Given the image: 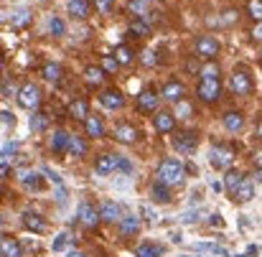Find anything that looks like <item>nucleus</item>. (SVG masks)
Returning <instances> with one entry per match:
<instances>
[{
	"label": "nucleus",
	"instance_id": "49",
	"mask_svg": "<svg viewBox=\"0 0 262 257\" xmlns=\"http://www.w3.org/2000/svg\"><path fill=\"white\" fill-rule=\"evenodd\" d=\"M10 94H15V87L10 84V82H5L3 84V97H10Z\"/></svg>",
	"mask_w": 262,
	"mask_h": 257
},
{
	"label": "nucleus",
	"instance_id": "47",
	"mask_svg": "<svg viewBox=\"0 0 262 257\" xmlns=\"http://www.w3.org/2000/svg\"><path fill=\"white\" fill-rule=\"evenodd\" d=\"M3 125H5V127L15 125V115H13L10 110H3Z\"/></svg>",
	"mask_w": 262,
	"mask_h": 257
},
{
	"label": "nucleus",
	"instance_id": "23",
	"mask_svg": "<svg viewBox=\"0 0 262 257\" xmlns=\"http://www.w3.org/2000/svg\"><path fill=\"white\" fill-rule=\"evenodd\" d=\"M242 181H245V176H242L239 171H232V168H229L227 176H224V186H227V191H229L232 196L237 194V188L242 186Z\"/></svg>",
	"mask_w": 262,
	"mask_h": 257
},
{
	"label": "nucleus",
	"instance_id": "15",
	"mask_svg": "<svg viewBox=\"0 0 262 257\" xmlns=\"http://www.w3.org/2000/svg\"><path fill=\"white\" fill-rule=\"evenodd\" d=\"M23 227H26L28 232H36V234L46 232V222H43L38 214H33V211H26V214H23Z\"/></svg>",
	"mask_w": 262,
	"mask_h": 257
},
{
	"label": "nucleus",
	"instance_id": "60",
	"mask_svg": "<svg viewBox=\"0 0 262 257\" xmlns=\"http://www.w3.org/2000/svg\"><path fill=\"white\" fill-rule=\"evenodd\" d=\"M257 135H260V138H262V122H260V125H257Z\"/></svg>",
	"mask_w": 262,
	"mask_h": 257
},
{
	"label": "nucleus",
	"instance_id": "21",
	"mask_svg": "<svg viewBox=\"0 0 262 257\" xmlns=\"http://www.w3.org/2000/svg\"><path fill=\"white\" fill-rule=\"evenodd\" d=\"M120 229H122V234H138V229H140V219L135 217V214H125L122 219H120Z\"/></svg>",
	"mask_w": 262,
	"mask_h": 257
},
{
	"label": "nucleus",
	"instance_id": "2",
	"mask_svg": "<svg viewBox=\"0 0 262 257\" xmlns=\"http://www.w3.org/2000/svg\"><path fill=\"white\" fill-rule=\"evenodd\" d=\"M209 163H211V168H216V171H229L232 163H234L232 148H227V145L211 148V151H209Z\"/></svg>",
	"mask_w": 262,
	"mask_h": 257
},
{
	"label": "nucleus",
	"instance_id": "3",
	"mask_svg": "<svg viewBox=\"0 0 262 257\" xmlns=\"http://www.w3.org/2000/svg\"><path fill=\"white\" fill-rule=\"evenodd\" d=\"M18 102H20V107L23 110H38V104H41V89L36 84H23L20 89H18Z\"/></svg>",
	"mask_w": 262,
	"mask_h": 257
},
{
	"label": "nucleus",
	"instance_id": "6",
	"mask_svg": "<svg viewBox=\"0 0 262 257\" xmlns=\"http://www.w3.org/2000/svg\"><path fill=\"white\" fill-rule=\"evenodd\" d=\"M196 51H199V56H204V59H214L216 54H219V41L214 38V36H201L199 41H196Z\"/></svg>",
	"mask_w": 262,
	"mask_h": 257
},
{
	"label": "nucleus",
	"instance_id": "5",
	"mask_svg": "<svg viewBox=\"0 0 262 257\" xmlns=\"http://www.w3.org/2000/svg\"><path fill=\"white\" fill-rule=\"evenodd\" d=\"M196 92L204 102H216L219 94H222V84H219V79H201Z\"/></svg>",
	"mask_w": 262,
	"mask_h": 257
},
{
	"label": "nucleus",
	"instance_id": "9",
	"mask_svg": "<svg viewBox=\"0 0 262 257\" xmlns=\"http://www.w3.org/2000/svg\"><path fill=\"white\" fill-rule=\"evenodd\" d=\"M99 219H102V211H97L89 201H84V204L79 206V222H82L84 227H97Z\"/></svg>",
	"mask_w": 262,
	"mask_h": 257
},
{
	"label": "nucleus",
	"instance_id": "34",
	"mask_svg": "<svg viewBox=\"0 0 262 257\" xmlns=\"http://www.w3.org/2000/svg\"><path fill=\"white\" fill-rule=\"evenodd\" d=\"M69 153H72L74 158H79V156H84V153H87V143H84L82 138H77V135H72V140H69Z\"/></svg>",
	"mask_w": 262,
	"mask_h": 257
},
{
	"label": "nucleus",
	"instance_id": "1",
	"mask_svg": "<svg viewBox=\"0 0 262 257\" xmlns=\"http://www.w3.org/2000/svg\"><path fill=\"white\" fill-rule=\"evenodd\" d=\"M183 173L186 168L178 158H166L158 168V181H163L168 186H183Z\"/></svg>",
	"mask_w": 262,
	"mask_h": 257
},
{
	"label": "nucleus",
	"instance_id": "53",
	"mask_svg": "<svg viewBox=\"0 0 262 257\" xmlns=\"http://www.w3.org/2000/svg\"><path fill=\"white\" fill-rule=\"evenodd\" d=\"M222 188H227V186H224V181H219V178H216V181H211V191H216V194H219Z\"/></svg>",
	"mask_w": 262,
	"mask_h": 257
},
{
	"label": "nucleus",
	"instance_id": "52",
	"mask_svg": "<svg viewBox=\"0 0 262 257\" xmlns=\"http://www.w3.org/2000/svg\"><path fill=\"white\" fill-rule=\"evenodd\" d=\"M234 18H237V13H234V10H229V13H224V18H222V23L227 26V23H232Z\"/></svg>",
	"mask_w": 262,
	"mask_h": 257
},
{
	"label": "nucleus",
	"instance_id": "62",
	"mask_svg": "<svg viewBox=\"0 0 262 257\" xmlns=\"http://www.w3.org/2000/svg\"><path fill=\"white\" fill-rule=\"evenodd\" d=\"M239 257H245V255H239Z\"/></svg>",
	"mask_w": 262,
	"mask_h": 257
},
{
	"label": "nucleus",
	"instance_id": "22",
	"mask_svg": "<svg viewBox=\"0 0 262 257\" xmlns=\"http://www.w3.org/2000/svg\"><path fill=\"white\" fill-rule=\"evenodd\" d=\"M224 127H227L229 133H239V130L245 127V117H242L239 112H227V115H224Z\"/></svg>",
	"mask_w": 262,
	"mask_h": 257
},
{
	"label": "nucleus",
	"instance_id": "38",
	"mask_svg": "<svg viewBox=\"0 0 262 257\" xmlns=\"http://www.w3.org/2000/svg\"><path fill=\"white\" fill-rule=\"evenodd\" d=\"M69 242H72V240H69V232H61V234H56V240L51 242V250H54V252H64V250L69 247Z\"/></svg>",
	"mask_w": 262,
	"mask_h": 257
},
{
	"label": "nucleus",
	"instance_id": "45",
	"mask_svg": "<svg viewBox=\"0 0 262 257\" xmlns=\"http://www.w3.org/2000/svg\"><path fill=\"white\" fill-rule=\"evenodd\" d=\"M140 217H143L145 222H156V219H158V217H156V211H153L150 206H143V209H140Z\"/></svg>",
	"mask_w": 262,
	"mask_h": 257
},
{
	"label": "nucleus",
	"instance_id": "11",
	"mask_svg": "<svg viewBox=\"0 0 262 257\" xmlns=\"http://www.w3.org/2000/svg\"><path fill=\"white\" fill-rule=\"evenodd\" d=\"M115 140H120V143H135L138 140V130L133 127V125H127V122H120V125H115Z\"/></svg>",
	"mask_w": 262,
	"mask_h": 257
},
{
	"label": "nucleus",
	"instance_id": "14",
	"mask_svg": "<svg viewBox=\"0 0 262 257\" xmlns=\"http://www.w3.org/2000/svg\"><path fill=\"white\" fill-rule=\"evenodd\" d=\"M150 196H153L156 204H168L171 201V186L163 183V181H156L153 188H150Z\"/></svg>",
	"mask_w": 262,
	"mask_h": 257
},
{
	"label": "nucleus",
	"instance_id": "39",
	"mask_svg": "<svg viewBox=\"0 0 262 257\" xmlns=\"http://www.w3.org/2000/svg\"><path fill=\"white\" fill-rule=\"evenodd\" d=\"M102 69L107 72V74H115L117 69H120V61H117V56L112 54V56H102Z\"/></svg>",
	"mask_w": 262,
	"mask_h": 257
},
{
	"label": "nucleus",
	"instance_id": "42",
	"mask_svg": "<svg viewBox=\"0 0 262 257\" xmlns=\"http://www.w3.org/2000/svg\"><path fill=\"white\" fill-rule=\"evenodd\" d=\"M201 79H219V67L214 61H209L204 69H201Z\"/></svg>",
	"mask_w": 262,
	"mask_h": 257
},
{
	"label": "nucleus",
	"instance_id": "18",
	"mask_svg": "<svg viewBox=\"0 0 262 257\" xmlns=\"http://www.w3.org/2000/svg\"><path fill=\"white\" fill-rule=\"evenodd\" d=\"M0 252H3V257H23V247H20L18 240L3 237V242H0Z\"/></svg>",
	"mask_w": 262,
	"mask_h": 257
},
{
	"label": "nucleus",
	"instance_id": "24",
	"mask_svg": "<svg viewBox=\"0 0 262 257\" xmlns=\"http://www.w3.org/2000/svg\"><path fill=\"white\" fill-rule=\"evenodd\" d=\"M67 10H69V15H74V18H87L89 3L87 0H69V3H67Z\"/></svg>",
	"mask_w": 262,
	"mask_h": 257
},
{
	"label": "nucleus",
	"instance_id": "35",
	"mask_svg": "<svg viewBox=\"0 0 262 257\" xmlns=\"http://www.w3.org/2000/svg\"><path fill=\"white\" fill-rule=\"evenodd\" d=\"M43 79L56 84V82L61 79V67H59V64H46V67H43Z\"/></svg>",
	"mask_w": 262,
	"mask_h": 257
},
{
	"label": "nucleus",
	"instance_id": "61",
	"mask_svg": "<svg viewBox=\"0 0 262 257\" xmlns=\"http://www.w3.org/2000/svg\"><path fill=\"white\" fill-rule=\"evenodd\" d=\"M178 257H191V255H178Z\"/></svg>",
	"mask_w": 262,
	"mask_h": 257
},
{
	"label": "nucleus",
	"instance_id": "19",
	"mask_svg": "<svg viewBox=\"0 0 262 257\" xmlns=\"http://www.w3.org/2000/svg\"><path fill=\"white\" fill-rule=\"evenodd\" d=\"M69 140H72V135H67L64 130H56L54 138H51V151L54 153H69Z\"/></svg>",
	"mask_w": 262,
	"mask_h": 257
},
{
	"label": "nucleus",
	"instance_id": "36",
	"mask_svg": "<svg viewBox=\"0 0 262 257\" xmlns=\"http://www.w3.org/2000/svg\"><path fill=\"white\" fill-rule=\"evenodd\" d=\"M148 10H150L148 0H130V13H135L138 18H148Z\"/></svg>",
	"mask_w": 262,
	"mask_h": 257
},
{
	"label": "nucleus",
	"instance_id": "29",
	"mask_svg": "<svg viewBox=\"0 0 262 257\" xmlns=\"http://www.w3.org/2000/svg\"><path fill=\"white\" fill-rule=\"evenodd\" d=\"M104 69L102 67H89L87 72H84V79H87V84H92V87H99L102 82H104Z\"/></svg>",
	"mask_w": 262,
	"mask_h": 257
},
{
	"label": "nucleus",
	"instance_id": "40",
	"mask_svg": "<svg viewBox=\"0 0 262 257\" xmlns=\"http://www.w3.org/2000/svg\"><path fill=\"white\" fill-rule=\"evenodd\" d=\"M247 10H250V15H252L257 23H262V0H250V3H247Z\"/></svg>",
	"mask_w": 262,
	"mask_h": 257
},
{
	"label": "nucleus",
	"instance_id": "12",
	"mask_svg": "<svg viewBox=\"0 0 262 257\" xmlns=\"http://www.w3.org/2000/svg\"><path fill=\"white\" fill-rule=\"evenodd\" d=\"M153 125H156L158 133H171V130L176 127V115L163 110V112H158V115L153 117Z\"/></svg>",
	"mask_w": 262,
	"mask_h": 257
},
{
	"label": "nucleus",
	"instance_id": "4",
	"mask_svg": "<svg viewBox=\"0 0 262 257\" xmlns=\"http://www.w3.org/2000/svg\"><path fill=\"white\" fill-rule=\"evenodd\" d=\"M173 145H176V151H178V153H193V151H196V145H199V138H196V133L183 130V133H176Z\"/></svg>",
	"mask_w": 262,
	"mask_h": 257
},
{
	"label": "nucleus",
	"instance_id": "27",
	"mask_svg": "<svg viewBox=\"0 0 262 257\" xmlns=\"http://www.w3.org/2000/svg\"><path fill=\"white\" fill-rule=\"evenodd\" d=\"M163 97L166 99H171V102H181L183 99V84L181 82H168V84L163 87Z\"/></svg>",
	"mask_w": 262,
	"mask_h": 257
},
{
	"label": "nucleus",
	"instance_id": "7",
	"mask_svg": "<svg viewBox=\"0 0 262 257\" xmlns=\"http://www.w3.org/2000/svg\"><path fill=\"white\" fill-rule=\"evenodd\" d=\"M229 89L234 94H250L252 92V82H250V77L245 72H234L232 79H229Z\"/></svg>",
	"mask_w": 262,
	"mask_h": 257
},
{
	"label": "nucleus",
	"instance_id": "44",
	"mask_svg": "<svg viewBox=\"0 0 262 257\" xmlns=\"http://www.w3.org/2000/svg\"><path fill=\"white\" fill-rule=\"evenodd\" d=\"M199 217H201L199 211H186V214H181V222L183 224H193V222H199Z\"/></svg>",
	"mask_w": 262,
	"mask_h": 257
},
{
	"label": "nucleus",
	"instance_id": "50",
	"mask_svg": "<svg viewBox=\"0 0 262 257\" xmlns=\"http://www.w3.org/2000/svg\"><path fill=\"white\" fill-rule=\"evenodd\" d=\"M10 151H15V143H8V140H5V145H3V158H8Z\"/></svg>",
	"mask_w": 262,
	"mask_h": 257
},
{
	"label": "nucleus",
	"instance_id": "56",
	"mask_svg": "<svg viewBox=\"0 0 262 257\" xmlns=\"http://www.w3.org/2000/svg\"><path fill=\"white\" fill-rule=\"evenodd\" d=\"M257 252H260V250H257V245H250V247H247V255H257Z\"/></svg>",
	"mask_w": 262,
	"mask_h": 257
},
{
	"label": "nucleus",
	"instance_id": "32",
	"mask_svg": "<svg viewBox=\"0 0 262 257\" xmlns=\"http://www.w3.org/2000/svg\"><path fill=\"white\" fill-rule=\"evenodd\" d=\"M130 33H135V36H148L150 33V26H148V20L145 18H135V20H130Z\"/></svg>",
	"mask_w": 262,
	"mask_h": 257
},
{
	"label": "nucleus",
	"instance_id": "31",
	"mask_svg": "<svg viewBox=\"0 0 262 257\" xmlns=\"http://www.w3.org/2000/svg\"><path fill=\"white\" fill-rule=\"evenodd\" d=\"M49 33L56 36V38L64 36V33H67V23H64L59 15H51V18H49Z\"/></svg>",
	"mask_w": 262,
	"mask_h": 257
},
{
	"label": "nucleus",
	"instance_id": "25",
	"mask_svg": "<svg viewBox=\"0 0 262 257\" xmlns=\"http://www.w3.org/2000/svg\"><path fill=\"white\" fill-rule=\"evenodd\" d=\"M28 20H31V10H28V8H15V10L10 13L13 28H23V26H28Z\"/></svg>",
	"mask_w": 262,
	"mask_h": 257
},
{
	"label": "nucleus",
	"instance_id": "57",
	"mask_svg": "<svg viewBox=\"0 0 262 257\" xmlns=\"http://www.w3.org/2000/svg\"><path fill=\"white\" fill-rule=\"evenodd\" d=\"M255 38H257V41H262V23L255 28Z\"/></svg>",
	"mask_w": 262,
	"mask_h": 257
},
{
	"label": "nucleus",
	"instance_id": "59",
	"mask_svg": "<svg viewBox=\"0 0 262 257\" xmlns=\"http://www.w3.org/2000/svg\"><path fill=\"white\" fill-rule=\"evenodd\" d=\"M255 178H257V181L262 183V168H257V173H255Z\"/></svg>",
	"mask_w": 262,
	"mask_h": 257
},
{
	"label": "nucleus",
	"instance_id": "33",
	"mask_svg": "<svg viewBox=\"0 0 262 257\" xmlns=\"http://www.w3.org/2000/svg\"><path fill=\"white\" fill-rule=\"evenodd\" d=\"M69 115L74 117V120H87V102L84 99H77V102H72V107H69Z\"/></svg>",
	"mask_w": 262,
	"mask_h": 257
},
{
	"label": "nucleus",
	"instance_id": "30",
	"mask_svg": "<svg viewBox=\"0 0 262 257\" xmlns=\"http://www.w3.org/2000/svg\"><path fill=\"white\" fill-rule=\"evenodd\" d=\"M196 252H206V255H227V250L222 247V245H216V242H199L196 247H193Z\"/></svg>",
	"mask_w": 262,
	"mask_h": 257
},
{
	"label": "nucleus",
	"instance_id": "20",
	"mask_svg": "<svg viewBox=\"0 0 262 257\" xmlns=\"http://www.w3.org/2000/svg\"><path fill=\"white\" fill-rule=\"evenodd\" d=\"M102 219H104V222H120V219H122L120 204H117V201H104V206H102Z\"/></svg>",
	"mask_w": 262,
	"mask_h": 257
},
{
	"label": "nucleus",
	"instance_id": "43",
	"mask_svg": "<svg viewBox=\"0 0 262 257\" xmlns=\"http://www.w3.org/2000/svg\"><path fill=\"white\" fill-rule=\"evenodd\" d=\"M143 64H145V67H156V64H158V54L150 51V49L143 51Z\"/></svg>",
	"mask_w": 262,
	"mask_h": 257
},
{
	"label": "nucleus",
	"instance_id": "16",
	"mask_svg": "<svg viewBox=\"0 0 262 257\" xmlns=\"http://www.w3.org/2000/svg\"><path fill=\"white\" fill-rule=\"evenodd\" d=\"M166 252L163 245H156V242H143L135 247V257H161Z\"/></svg>",
	"mask_w": 262,
	"mask_h": 257
},
{
	"label": "nucleus",
	"instance_id": "55",
	"mask_svg": "<svg viewBox=\"0 0 262 257\" xmlns=\"http://www.w3.org/2000/svg\"><path fill=\"white\" fill-rule=\"evenodd\" d=\"M255 163L262 168V148H260V151H255Z\"/></svg>",
	"mask_w": 262,
	"mask_h": 257
},
{
	"label": "nucleus",
	"instance_id": "8",
	"mask_svg": "<svg viewBox=\"0 0 262 257\" xmlns=\"http://www.w3.org/2000/svg\"><path fill=\"white\" fill-rule=\"evenodd\" d=\"M120 158L122 156H99L97 163H94V168H97V173H102V176L115 173V171H120Z\"/></svg>",
	"mask_w": 262,
	"mask_h": 257
},
{
	"label": "nucleus",
	"instance_id": "58",
	"mask_svg": "<svg viewBox=\"0 0 262 257\" xmlns=\"http://www.w3.org/2000/svg\"><path fill=\"white\" fill-rule=\"evenodd\" d=\"M69 257H87V255H84V252H79V250H72V252H69Z\"/></svg>",
	"mask_w": 262,
	"mask_h": 257
},
{
	"label": "nucleus",
	"instance_id": "51",
	"mask_svg": "<svg viewBox=\"0 0 262 257\" xmlns=\"http://www.w3.org/2000/svg\"><path fill=\"white\" fill-rule=\"evenodd\" d=\"M209 224H211V227H222L224 222H222V217H219V214H211V217H209Z\"/></svg>",
	"mask_w": 262,
	"mask_h": 257
},
{
	"label": "nucleus",
	"instance_id": "37",
	"mask_svg": "<svg viewBox=\"0 0 262 257\" xmlns=\"http://www.w3.org/2000/svg\"><path fill=\"white\" fill-rule=\"evenodd\" d=\"M46 127H49V117L41 115V112H36V115L31 117V130H33V133H41V130H46Z\"/></svg>",
	"mask_w": 262,
	"mask_h": 257
},
{
	"label": "nucleus",
	"instance_id": "54",
	"mask_svg": "<svg viewBox=\"0 0 262 257\" xmlns=\"http://www.w3.org/2000/svg\"><path fill=\"white\" fill-rule=\"evenodd\" d=\"M97 5H99V10H104V13L110 10V0H97Z\"/></svg>",
	"mask_w": 262,
	"mask_h": 257
},
{
	"label": "nucleus",
	"instance_id": "26",
	"mask_svg": "<svg viewBox=\"0 0 262 257\" xmlns=\"http://www.w3.org/2000/svg\"><path fill=\"white\" fill-rule=\"evenodd\" d=\"M252 196H255V186H252V181H250V178H245V181H242V186L237 188L234 199H237V201H242V204H247V201H252Z\"/></svg>",
	"mask_w": 262,
	"mask_h": 257
},
{
	"label": "nucleus",
	"instance_id": "10",
	"mask_svg": "<svg viewBox=\"0 0 262 257\" xmlns=\"http://www.w3.org/2000/svg\"><path fill=\"white\" fill-rule=\"evenodd\" d=\"M138 107H140L143 112H156V110H158V97H156V92H153V89H143V92L138 94Z\"/></svg>",
	"mask_w": 262,
	"mask_h": 257
},
{
	"label": "nucleus",
	"instance_id": "48",
	"mask_svg": "<svg viewBox=\"0 0 262 257\" xmlns=\"http://www.w3.org/2000/svg\"><path fill=\"white\" fill-rule=\"evenodd\" d=\"M120 171L130 173V171H133V163H130V161H127V158H120Z\"/></svg>",
	"mask_w": 262,
	"mask_h": 257
},
{
	"label": "nucleus",
	"instance_id": "46",
	"mask_svg": "<svg viewBox=\"0 0 262 257\" xmlns=\"http://www.w3.org/2000/svg\"><path fill=\"white\" fill-rule=\"evenodd\" d=\"M176 104H178V107H176V117H178V115H181V117H186V115L191 112V107H188L183 99H181V102H176Z\"/></svg>",
	"mask_w": 262,
	"mask_h": 257
},
{
	"label": "nucleus",
	"instance_id": "28",
	"mask_svg": "<svg viewBox=\"0 0 262 257\" xmlns=\"http://www.w3.org/2000/svg\"><path fill=\"white\" fill-rule=\"evenodd\" d=\"M84 130H87L89 138H102L104 135V125H102L99 117H87L84 120Z\"/></svg>",
	"mask_w": 262,
	"mask_h": 257
},
{
	"label": "nucleus",
	"instance_id": "41",
	"mask_svg": "<svg viewBox=\"0 0 262 257\" xmlns=\"http://www.w3.org/2000/svg\"><path fill=\"white\" fill-rule=\"evenodd\" d=\"M115 56H117L120 64H130V61H133V51H130L127 46H117V49H115Z\"/></svg>",
	"mask_w": 262,
	"mask_h": 257
},
{
	"label": "nucleus",
	"instance_id": "13",
	"mask_svg": "<svg viewBox=\"0 0 262 257\" xmlns=\"http://www.w3.org/2000/svg\"><path fill=\"white\" fill-rule=\"evenodd\" d=\"M99 102H102L107 110H122V107H125V97H122L120 92H115V89H107V92L99 97Z\"/></svg>",
	"mask_w": 262,
	"mask_h": 257
},
{
	"label": "nucleus",
	"instance_id": "17",
	"mask_svg": "<svg viewBox=\"0 0 262 257\" xmlns=\"http://www.w3.org/2000/svg\"><path fill=\"white\" fill-rule=\"evenodd\" d=\"M18 176H20V183H23L28 191H41V188H43V183H41V173H36V171H20Z\"/></svg>",
	"mask_w": 262,
	"mask_h": 257
}]
</instances>
